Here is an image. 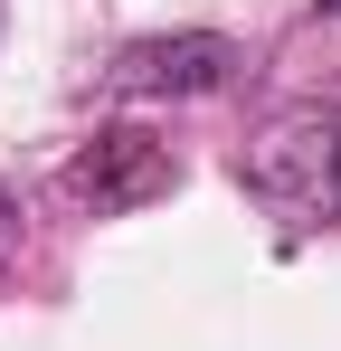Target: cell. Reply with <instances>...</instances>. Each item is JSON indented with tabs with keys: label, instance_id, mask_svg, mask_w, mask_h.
Masks as SVG:
<instances>
[{
	"label": "cell",
	"instance_id": "6da1fadb",
	"mask_svg": "<svg viewBox=\"0 0 341 351\" xmlns=\"http://www.w3.org/2000/svg\"><path fill=\"white\" fill-rule=\"evenodd\" d=\"M170 190V152L152 133H95L76 162H66V199H86L95 219H123V209H142V199H162Z\"/></svg>",
	"mask_w": 341,
	"mask_h": 351
},
{
	"label": "cell",
	"instance_id": "7a4b0ae2",
	"mask_svg": "<svg viewBox=\"0 0 341 351\" xmlns=\"http://www.w3.org/2000/svg\"><path fill=\"white\" fill-rule=\"evenodd\" d=\"M237 76V38L180 29V38H133L114 58V95H218Z\"/></svg>",
	"mask_w": 341,
	"mask_h": 351
},
{
	"label": "cell",
	"instance_id": "3957f363",
	"mask_svg": "<svg viewBox=\"0 0 341 351\" xmlns=\"http://www.w3.org/2000/svg\"><path fill=\"white\" fill-rule=\"evenodd\" d=\"M332 123H341V114H284L275 133L247 152V180H256L266 199H284V209H323V199H341Z\"/></svg>",
	"mask_w": 341,
	"mask_h": 351
},
{
	"label": "cell",
	"instance_id": "277c9868",
	"mask_svg": "<svg viewBox=\"0 0 341 351\" xmlns=\"http://www.w3.org/2000/svg\"><path fill=\"white\" fill-rule=\"evenodd\" d=\"M10 247H19V209L0 199V266H10Z\"/></svg>",
	"mask_w": 341,
	"mask_h": 351
},
{
	"label": "cell",
	"instance_id": "5b68a950",
	"mask_svg": "<svg viewBox=\"0 0 341 351\" xmlns=\"http://www.w3.org/2000/svg\"><path fill=\"white\" fill-rule=\"evenodd\" d=\"M332 171H341V123H332Z\"/></svg>",
	"mask_w": 341,
	"mask_h": 351
},
{
	"label": "cell",
	"instance_id": "8992f818",
	"mask_svg": "<svg viewBox=\"0 0 341 351\" xmlns=\"http://www.w3.org/2000/svg\"><path fill=\"white\" fill-rule=\"evenodd\" d=\"M323 10H341V0H323Z\"/></svg>",
	"mask_w": 341,
	"mask_h": 351
}]
</instances>
